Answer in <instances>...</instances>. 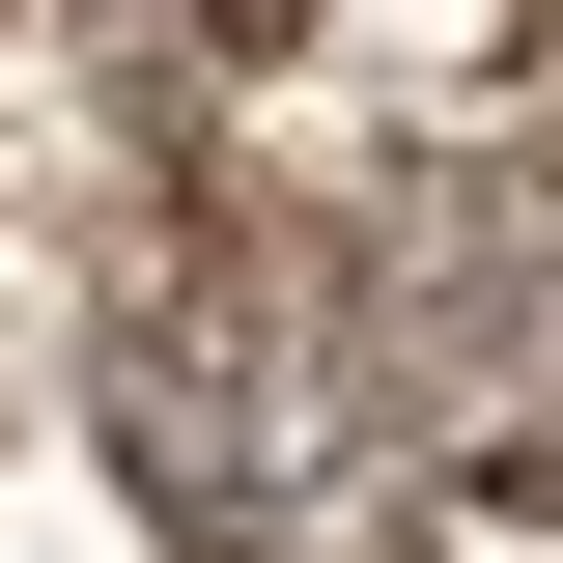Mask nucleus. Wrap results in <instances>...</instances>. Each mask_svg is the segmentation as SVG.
Returning a JSON list of instances; mask_svg holds the SVG:
<instances>
[{"instance_id": "1", "label": "nucleus", "mask_w": 563, "mask_h": 563, "mask_svg": "<svg viewBox=\"0 0 563 563\" xmlns=\"http://www.w3.org/2000/svg\"><path fill=\"white\" fill-rule=\"evenodd\" d=\"M113 479L169 563H422L395 395H339L310 339H141L113 366Z\"/></svg>"}, {"instance_id": "2", "label": "nucleus", "mask_w": 563, "mask_h": 563, "mask_svg": "<svg viewBox=\"0 0 563 563\" xmlns=\"http://www.w3.org/2000/svg\"><path fill=\"white\" fill-rule=\"evenodd\" d=\"M366 395H395V451L563 507V198H422L366 254Z\"/></svg>"}]
</instances>
